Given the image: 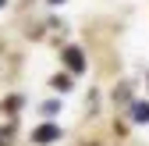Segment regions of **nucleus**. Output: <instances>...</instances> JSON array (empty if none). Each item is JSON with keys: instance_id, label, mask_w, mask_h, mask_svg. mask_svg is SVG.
<instances>
[{"instance_id": "3", "label": "nucleus", "mask_w": 149, "mask_h": 146, "mask_svg": "<svg viewBox=\"0 0 149 146\" xmlns=\"http://www.w3.org/2000/svg\"><path fill=\"white\" fill-rule=\"evenodd\" d=\"M132 118H135L139 125H146V121H149V103H135V107H132Z\"/></svg>"}, {"instance_id": "1", "label": "nucleus", "mask_w": 149, "mask_h": 146, "mask_svg": "<svg viewBox=\"0 0 149 146\" xmlns=\"http://www.w3.org/2000/svg\"><path fill=\"white\" fill-rule=\"evenodd\" d=\"M53 139H61V128H57V125H39V128L32 132V142H53Z\"/></svg>"}, {"instance_id": "2", "label": "nucleus", "mask_w": 149, "mask_h": 146, "mask_svg": "<svg viewBox=\"0 0 149 146\" xmlns=\"http://www.w3.org/2000/svg\"><path fill=\"white\" fill-rule=\"evenodd\" d=\"M64 64H68L71 71H82V68H85V53H82V50H74V46L64 50Z\"/></svg>"}, {"instance_id": "4", "label": "nucleus", "mask_w": 149, "mask_h": 146, "mask_svg": "<svg viewBox=\"0 0 149 146\" xmlns=\"http://www.w3.org/2000/svg\"><path fill=\"white\" fill-rule=\"evenodd\" d=\"M50 4H64V0H50Z\"/></svg>"}, {"instance_id": "5", "label": "nucleus", "mask_w": 149, "mask_h": 146, "mask_svg": "<svg viewBox=\"0 0 149 146\" xmlns=\"http://www.w3.org/2000/svg\"><path fill=\"white\" fill-rule=\"evenodd\" d=\"M0 4H4V0H0Z\"/></svg>"}]
</instances>
